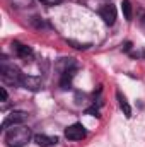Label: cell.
<instances>
[{
  "instance_id": "1",
  "label": "cell",
  "mask_w": 145,
  "mask_h": 147,
  "mask_svg": "<svg viewBox=\"0 0 145 147\" xmlns=\"http://www.w3.org/2000/svg\"><path fill=\"white\" fill-rule=\"evenodd\" d=\"M31 130L24 125H14L5 130V144L9 147H24L31 140Z\"/></svg>"
},
{
  "instance_id": "2",
  "label": "cell",
  "mask_w": 145,
  "mask_h": 147,
  "mask_svg": "<svg viewBox=\"0 0 145 147\" xmlns=\"http://www.w3.org/2000/svg\"><path fill=\"white\" fill-rule=\"evenodd\" d=\"M0 74H2V79L9 84H14V86H21V77L22 72L15 67V65H9V63H2L0 65Z\"/></svg>"
},
{
  "instance_id": "3",
  "label": "cell",
  "mask_w": 145,
  "mask_h": 147,
  "mask_svg": "<svg viewBox=\"0 0 145 147\" xmlns=\"http://www.w3.org/2000/svg\"><path fill=\"white\" fill-rule=\"evenodd\" d=\"M26 120H28V113H24V111H12V113H9L5 116V120L2 123V130H7V128H10L14 125H22Z\"/></svg>"
},
{
  "instance_id": "4",
  "label": "cell",
  "mask_w": 145,
  "mask_h": 147,
  "mask_svg": "<svg viewBox=\"0 0 145 147\" xmlns=\"http://www.w3.org/2000/svg\"><path fill=\"white\" fill-rule=\"evenodd\" d=\"M85 128H84V125L82 123H73L70 125L67 130H65V137L68 139V140H82L84 137H85Z\"/></svg>"
},
{
  "instance_id": "5",
  "label": "cell",
  "mask_w": 145,
  "mask_h": 147,
  "mask_svg": "<svg viewBox=\"0 0 145 147\" xmlns=\"http://www.w3.org/2000/svg\"><path fill=\"white\" fill-rule=\"evenodd\" d=\"M99 16H101V19H103L108 26H113L114 21H116V7H114L113 3L103 5L101 10H99Z\"/></svg>"
},
{
  "instance_id": "6",
  "label": "cell",
  "mask_w": 145,
  "mask_h": 147,
  "mask_svg": "<svg viewBox=\"0 0 145 147\" xmlns=\"http://www.w3.org/2000/svg\"><path fill=\"white\" fill-rule=\"evenodd\" d=\"M21 86H22L24 89H29V91H39V89L43 87V82H41L39 77H33V75L22 74V77H21Z\"/></svg>"
},
{
  "instance_id": "7",
  "label": "cell",
  "mask_w": 145,
  "mask_h": 147,
  "mask_svg": "<svg viewBox=\"0 0 145 147\" xmlns=\"http://www.w3.org/2000/svg\"><path fill=\"white\" fill-rule=\"evenodd\" d=\"M75 70H77V69H73V70H67V72L60 74V87H62L63 91L72 89V80H73V77H75Z\"/></svg>"
},
{
  "instance_id": "8",
  "label": "cell",
  "mask_w": 145,
  "mask_h": 147,
  "mask_svg": "<svg viewBox=\"0 0 145 147\" xmlns=\"http://www.w3.org/2000/svg\"><path fill=\"white\" fill-rule=\"evenodd\" d=\"M73 69H77V62L73 58H62L56 63V70L60 74L67 72V70H73Z\"/></svg>"
},
{
  "instance_id": "9",
  "label": "cell",
  "mask_w": 145,
  "mask_h": 147,
  "mask_svg": "<svg viewBox=\"0 0 145 147\" xmlns=\"http://www.w3.org/2000/svg\"><path fill=\"white\" fill-rule=\"evenodd\" d=\"M34 142H36L39 147H50V146H53V144H56L58 139H56V137L44 135V134H38V135H34Z\"/></svg>"
},
{
  "instance_id": "10",
  "label": "cell",
  "mask_w": 145,
  "mask_h": 147,
  "mask_svg": "<svg viewBox=\"0 0 145 147\" xmlns=\"http://www.w3.org/2000/svg\"><path fill=\"white\" fill-rule=\"evenodd\" d=\"M12 46H14L15 53H17L21 58H29V57L33 55V50H31V46H28V45H22V43H17V41H15Z\"/></svg>"
},
{
  "instance_id": "11",
  "label": "cell",
  "mask_w": 145,
  "mask_h": 147,
  "mask_svg": "<svg viewBox=\"0 0 145 147\" xmlns=\"http://www.w3.org/2000/svg\"><path fill=\"white\" fill-rule=\"evenodd\" d=\"M116 98H118V105H119V108H121V111H123V115H125L126 118H130V116H132V106L128 105L126 98H125L119 91H116Z\"/></svg>"
},
{
  "instance_id": "12",
  "label": "cell",
  "mask_w": 145,
  "mask_h": 147,
  "mask_svg": "<svg viewBox=\"0 0 145 147\" xmlns=\"http://www.w3.org/2000/svg\"><path fill=\"white\" fill-rule=\"evenodd\" d=\"M121 10H123V14H125V19L126 21H132V3H130V0H123L121 2Z\"/></svg>"
},
{
  "instance_id": "13",
  "label": "cell",
  "mask_w": 145,
  "mask_h": 147,
  "mask_svg": "<svg viewBox=\"0 0 145 147\" xmlns=\"http://www.w3.org/2000/svg\"><path fill=\"white\" fill-rule=\"evenodd\" d=\"M43 5H46V7H55V5H60L63 0H39Z\"/></svg>"
},
{
  "instance_id": "14",
  "label": "cell",
  "mask_w": 145,
  "mask_h": 147,
  "mask_svg": "<svg viewBox=\"0 0 145 147\" xmlns=\"http://www.w3.org/2000/svg\"><path fill=\"white\" fill-rule=\"evenodd\" d=\"M0 91H2V99H3V101H7V98H9V94H7V89H5V87H2Z\"/></svg>"
},
{
  "instance_id": "15",
  "label": "cell",
  "mask_w": 145,
  "mask_h": 147,
  "mask_svg": "<svg viewBox=\"0 0 145 147\" xmlns=\"http://www.w3.org/2000/svg\"><path fill=\"white\" fill-rule=\"evenodd\" d=\"M87 113H89V115H96V116H99V111H97V108H91V110H87Z\"/></svg>"
}]
</instances>
